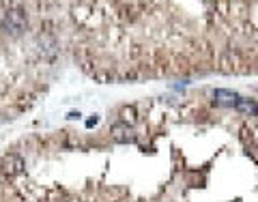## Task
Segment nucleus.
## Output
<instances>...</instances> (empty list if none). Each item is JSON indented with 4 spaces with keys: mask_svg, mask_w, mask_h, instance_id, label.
<instances>
[{
    "mask_svg": "<svg viewBox=\"0 0 258 202\" xmlns=\"http://www.w3.org/2000/svg\"><path fill=\"white\" fill-rule=\"evenodd\" d=\"M24 168H26V163L18 153H7V155L0 157V174L7 176V178L22 174Z\"/></svg>",
    "mask_w": 258,
    "mask_h": 202,
    "instance_id": "f257e3e1",
    "label": "nucleus"
},
{
    "mask_svg": "<svg viewBox=\"0 0 258 202\" xmlns=\"http://www.w3.org/2000/svg\"><path fill=\"white\" fill-rule=\"evenodd\" d=\"M136 121H138V114H136V108H134V106H127V108L120 110V123L134 127Z\"/></svg>",
    "mask_w": 258,
    "mask_h": 202,
    "instance_id": "423d86ee",
    "label": "nucleus"
},
{
    "mask_svg": "<svg viewBox=\"0 0 258 202\" xmlns=\"http://www.w3.org/2000/svg\"><path fill=\"white\" fill-rule=\"evenodd\" d=\"M97 123H99V116H93V118H88V121H86V127H93V125H97Z\"/></svg>",
    "mask_w": 258,
    "mask_h": 202,
    "instance_id": "0eeeda50",
    "label": "nucleus"
},
{
    "mask_svg": "<svg viewBox=\"0 0 258 202\" xmlns=\"http://www.w3.org/2000/svg\"><path fill=\"white\" fill-rule=\"evenodd\" d=\"M239 99H241V95L234 91H228V88H215L213 91V103L219 108H237Z\"/></svg>",
    "mask_w": 258,
    "mask_h": 202,
    "instance_id": "f03ea898",
    "label": "nucleus"
},
{
    "mask_svg": "<svg viewBox=\"0 0 258 202\" xmlns=\"http://www.w3.org/2000/svg\"><path fill=\"white\" fill-rule=\"evenodd\" d=\"M237 110L243 112V114H247V116H256L258 114V103L252 101V99H243V97H241L239 103H237Z\"/></svg>",
    "mask_w": 258,
    "mask_h": 202,
    "instance_id": "39448f33",
    "label": "nucleus"
},
{
    "mask_svg": "<svg viewBox=\"0 0 258 202\" xmlns=\"http://www.w3.org/2000/svg\"><path fill=\"white\" fill-rule=\"evenodd\" d=\"M112 140L118 142V144H129V142H136V133L129 125L116 123L112 125Z\"/></svg>",
    "mask_w": 258,
    "mask_h": 202,
    "instance_id": "20e7f679",
    "label": "nucleus"
},
{
    "mask_svg": "<svg viewBox=\"0 0 258 202\" xmlns=\"http://www.w3.org/2000/svg\"><path fill=\"white\" fill-rule=\"evenodd\" d=\"M7 31H9L11 35H20L22 31H24V26H26V18H24V13L18 11V9H13L7 13V18H5V24H3Z\"/></svg>",
    "mask_w": 258,
    "mask_h": 202,
    "instance_id": "7ed1b4c3",
    "label": "nucleus"
},
{
    "mask_svg": "<svg viewBox=\"0 0 258 202\" xmlns=\"http://www.w3.org/2000/svg\"><path fill=\"white\" fill-rule=\"evenodd\" d=\"M80 116V112H69V114H67V118H78Z\"/></svg>",
    "mask_w": 258,
    "mask_h": 202,
    "instance_id": "6e6552de",
    "label": "nucleus"
}]
</instances>
